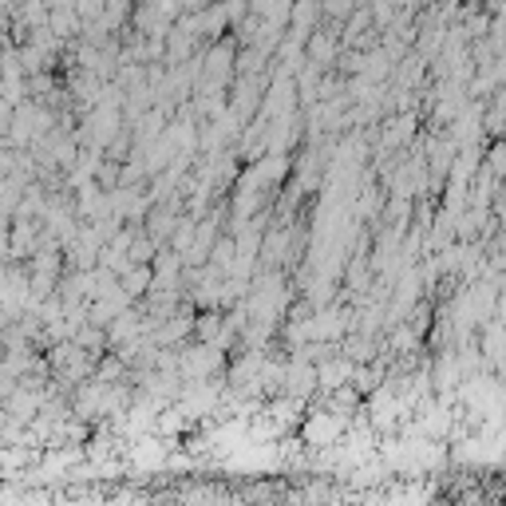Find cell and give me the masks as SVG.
<instances>
[{"instance_id":"1","label":"cell","mask_w":506,"mask_h":506,"mask_svg":"<svg viewBox=\"0 0 506 506\" xmlns=\"http://www.w3.org/2000/svg\"><path fill=\"white\" fill-rule=\"evenodd\" d=\"M44 28H48L56 40H63V44H68V40H75V36H80L83 20L75 16V8H72V5H52V8H48V20H44Z\"/></svg>"},{"instance_id":"2","label":"cell","mask_w":506,"mask_h":506,"mask_svg":"<svg viewBox=\"0 0 506 506\" xmlns=\"http://www.w3.org/2000/svg\"><path fill=\"white\" fill-rule=\"evenodd\" d=\"M115 282H119V289L131 301H138V297H147L150 293V285H155V269H150V262L147 265H135V262H127L123 265V273L115 277Z\"/></svg>"},{"instance_id":"3","label":"cell","mask_w":506,"mask_h":506,"mask_svg":"<svg viewBox=\"0 0 506 506\" xmlns=\"http://www.w3.org/2000/svg\"><path fill=\"white\" fill-rule=\"evenodd\" d=\"M198 32H202V40H206V44L230 32V16H225V5H222V0H210V5L198 8Z\"/></svg>"},{"instance_id":"4","label":"cell","mask_w":506,"mask_h":506,"mask_svg":"<svg viewBox=\"0 0 506 506\" xmlns=\"http://www.w3.org/2000/svg\"><path fill=\"white\" fill-rule=\"evenodd\" d=\"M222 325H225V317H222V309H194V325H190V340H198V344H214L222 337Z\"/></svg>"},{"instance_id":"5","label":"cell","mask_w":506,"mask_h":506,"mask_svg":"<svg viewBox=\"0 0 506 506\" xmlns=\"http://www.w3.org/2000/svg\"><path fill=\"white\" fill-rule=\"evenodd\" d=\"M5 412H8V419H16V424H32V415L40 412V392H28V387L16 384L5 400Z\"/></svg>"},{"instance_id":"6","label":"cell","mask_w":506,"mask_h":506,"mask_svg":"<svg viewBox=\"0 0 506 506\" xmlns=\"http://www.w3.org/2000/svg\"><path fill=\"white\" fill-rule=\"evenodd\" d=\"M75 348H83V352H91V357H103L107 352V329L103 325H95V320H80V325L72 329V337H68Z\"/></svg>"},{"instance_id":"7","label":"cell","mask_w":506,"mask_h":506,"mask_svg":"<svg viewBox=\"0 0 506 506\" xmlns=\"http://www.w3.org/2000/svg\"><path fill=\"white\" fill-rule=\"evenodd\" d=\"M206 262L218 269V273H234V262H238V242H234V234L230 230H222L218 238L210 242V253H206Z\"/></svg>"},{"instance_id":"8","label":"cell","mask_w":506,"mask_h":506,"mask_svg":"<svg viewBox=\"0 0 506 506\" xmlns=\"http://www.w3.org/2000/svg\"><path fill=\"white\" fill-rule=\"evenodd\" d=\"M131 147H135V135H131V127L119 123L115 127V135L103 143V158H111V163H123L127 155H131Z\"/></svg>"},{"instance_id":"9","label":"cell","mask_w":506,"mask_h":506,"mask_svg":"<svg viewBox=\"0 0 506 506\" xmlns=\"http://www.w3.org/2000/svg\"><path fill=\"white\" fill-rule=\"evenodd\" d=\"M131 8H135V0H103V16H100V24L107 32H119L127 20H131Z\"/></svg>"},{"instance_id":"10","label":"cell","mask_w":506,"mask_h":506,"mask_svg":"<svg viewBox=\"0 0 506 506\" xmlns=\"http://www.w3.org/2000/svg\"><path fill=\"white\" fill-rule=\"evenodd\" d=\"M155 250H158V245L150 242L147 234H143V225H138V230H135V238H131V245H127V262H135V265H147L150 257H155Z\"/></svg>"},{"instance_id":"11","label":"cell","mask_w":506,"mask_h":506,"mask_svg":"<svg viewBox=\"0 0 506 506\" xmlns=\"http://www.w3.org/2000/svg\"><path fill=\"white\" fill-rule=\"evenodd\" d=\"M320 5V20H344L357 8V0H317Z\"/></svg>"},{"instance_id":"12","label":"cell","mask_w":506,"mask_h":506,"mask_svg":"<svg viewBox=\"0 0 506 506\" xmlns=\"http://www.w3.org/2000/svg\"><path fill=\"white\" fill-rule=\"evenodd\" d=\"M72 8H75V16H80L83 24L103 16V0H72Z\"/></svg>"},{"instance_id":"13","label":"cell","mask_w":506,"mask_h":506,"mask_svg":"<svg viewBox=\"0 0 506 506\" xmlns=\"http://www.w3.org/2000/svg\"><path fill=\"white\" fill-rule=\"evenodd\" d=\"M0 444H5V432H0Z\"/></svg>"}]
</instances>
